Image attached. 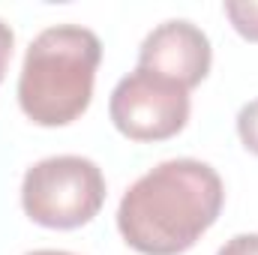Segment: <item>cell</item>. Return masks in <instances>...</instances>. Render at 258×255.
Here are the masks:
<instances>
[{
	"mask_svg": "<svg viewBox=\"0 0 258 255\" xmlns=\"http://www.w3.org/2000/svg\"><path fill=\"white\" fill-rule=\"evenodd\" d=\"M225 186L201 159H168L141 174L117 207V231L141 255H180L219 219Z\"/></svg>",
	"mask_w": 258,
	"mask_h": 255,
	"instance_id": "obj_1",
	"label": "cell"
},
{
	"mask_svg": "<svg viewBox=\"0 0 258 255\" xmlns=\"http://www.w3.org/2000/svg\"><path fill=\"white\" fill-rule=\"evenodd\" d=\"M225 15H228L231 27L243 39L258 42V3L255 0H228L225 3Z\"/></svg>",
	"mask_w": 258,
	"mask_h": 255,
	"instance_id": "obj_6",
	"label": "cell"
},
{
	"mask_svg": "<svg viewBox=\"0 0 258 255\" xmlns=\"http://www.w3.org/2000/svg\"><path fill=\"white\" fill-rule=\"evenodd\" d=\"M27 255H72V252H63V249H33Z\"/></svg>",
	"mask_w": 258,
	"mask_h": 255,
	"instance_id": "obj_10",
	"label": "cell"
},
{
	"mask_svg": "<svg viewBox=\"0 0 258 255\" xmlns=\"http://www.w3.org/2000/svg\"><path fill=\"white\" fill-rule=\"evenodd\" d=\"M105 201L102 168L87 156H48L27 168L21 180V207L42 228H81Z\"/></svg>",
	"mask_w": 258,
	"mask_h": 255,
	"instance_id": "obj_3",
	"label": "cell"
},
{
	"mask_svg": "<svg viewBox=\"0 0 258 255\" xmlns=\"http://www.w3.org/2000/svg\"><path fill=\"white\" fill-rule=\"evenodd\" d=\"M189 108V90L147 69H135L120 78L108 99L111 123L129 141L174 138L186 126Z\"/></svg>",
	"mask_w": 258,
	"mask_h": 255,
	"instance_id": "obj_4",
	"label": "cell"
},
{
	"mask_svg": "<svg viewBox=\"0 0 258 255\" xmlns=\"http://www.w3.org/2000/svg\"><path fill=\"white\" fill-rule=\"evenodd\" d=\"M210 60H213V51H210L207 33L186 18L162 21L144 36L138 48V69L168 78L183 90H192L207 78Z\"/></svg>",
	"mask_w": 258,
	"mask_h": 255,
	"instance_id": "obj_5",
	"label": "cell"
},
{
	"mask_svg": "<svg viewBox=\"0 0 258 255\" xmlns=\"http://www.w3.org/2000/svg\"><path fill=\"white\" fill-rule=\"evenodd\" d=\"M237 135H240L243 147L258 156V99L246 102L240 108V114H237Z\"/></svg>",
	"mask_w": 258,
	"mask_h": 255,
	"instance_id": "obj_7",
	"label": "cell"
},
{
	"mask_svg": "<svg viewBox=\"0 0 258 255\" xmlns=\"http://www.w3.org/2000/svg\"><path fill=\"white\" fill-rule=\"evenodd\" d=\"M12 45H15V33H12V27L0 18V84H3V78H6L9 60H12Z\"/></svg>",
	"mask_w": 258,
	"mask_h": 255,
	"instance_id": "obj_9",
	"label": "cell"
},
{
	"mask_svg": "<svg viewBox=\"0 0 258 255\" xmlns=\"http://www.w3.org/2000/svg\"><path fill=\"white\" fill-rule=\"evenodd\" d=\"M216 255H258V234H234Z\"/></svg>",
	"mask_w": 258,
	"mask_h": 255,
	"instance_id": "obj_8",
	"label": "cell"
},
{
	"mask_svg": "<svg viewBox=\"0 0 258 255\" xmlns=\"http://www.w3.org/2000/svg\"><path fill=\"white\" fill-rule=\"evenodd\" d=\"M102 42L81 24L45 27L24 54L18 75V105L36 126H69L90 99Z\"/></svg>",
	"mask_w": 258,
	"mask_h": 255,
	"instance_id": "obj_2",
	"label": "cell"
}]
</instances>
